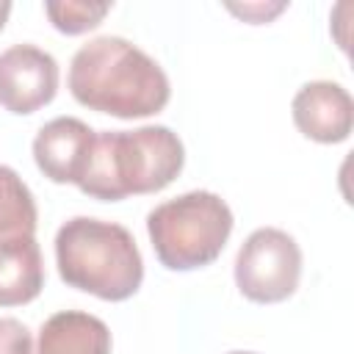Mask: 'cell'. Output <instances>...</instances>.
Masks as SVG:
<instances>
[{
  "label": "cell",
  "instance_id": "1",
  "mask_svg": "<svg viewBox=\"0 0 354 354\" xmlns=\"http://www.w3.org/2000/svg\"><path fill=\"white\" fill-rule=\"evenodd\" d=\"M72 97L116 119H144L166 108L171 86L155 58L122 36H97L69 64Z\"/></svg>",
  "mask_w": 354,
  "mask_h": 354
},
{
  "label": "cell",
  "instance_id": "2",
  "mask_svg": "<svg viewBox=\"0 0 354 354\" xmlns=\"http://www.w3.org/2000/svg\"><path fill=\"white\" fill-rule=\"evenodd\" d=\"M185 163L180 136L166 124L100 130L77 188L100 202L163 191Z\"/></svg>",
  "mask_w": 354,
  "mask_h": 354
},
{
  "label": "cell",
  "instance_id": "3",
  "mask_svg": "<svg viewBox=\"0 0 354 354\" xmlns=\"http://www.w3.org/2000/svg\"><path fill=\"white\" fill-rule=\"evenodd\" d=\"M58 274L69 288L102 301L130 299L144 279V260L136 238L116 221L75 216L55 232Z\"/></svg>",
  "mask_w": 354,
  "mask_h": 354
},
{
  "label": "cell",
  "instance_id": "4",
  "mask_svg": "<svg viewBox=\"0 0 354 354\" xmlns=\"http://www.w3.org/2000/svg\"><path fill=\"white\" fill-rule=\"evenodd\" d=\"M232 210L213 191H188L147 213V235L169 271L210 266L232 232Z\"/></svg>",
  "mask_w": 354,
  "mask_h": 354
},
{
  "label": "cell",
  "instance_id": "5",
  "mask_svg": "<svg viewBox=\"0 0 354 354\" xmlns=\"http://www.w3.org/2000/svg\"><path fill=\"white\" fill-rule=\"evenodd\" d=\"M301 279V249L277 227L254 230L235 254V285L257 304H277L296 293Z\"/></svg>",
  "mask_w": 354,
  "mask_h": 354
},
{
  "label": "cell",
  "instance_id": "6",
  "mask_svg": "<svg viewBox=\"0 0 354 354\" xmlns=\"http://www.w3.org/2000/svg\"><path fill=\"white\" fill-rule=\"evenodd\" d=\"M58 91V61L36 44H11L0 53V105L28 116Z\"/></svg>",
  "mask_w": 354,
  "mask_h": 354
},
{
  "label": "cell",
  "instance_id": "7",
  "mask_svg": "<svg viewBox=\"0 0 354 354\" xmlns=\"http://www.w3.org/2000/svg\"><path fill=\"white\" fill-rule=\"evenodd\" d=\"M293 122L301 136L318 144H340L354 124V102L348 88L335 80L304 83L290 102Z\"/></svg>",
  "mask_w": 354,
  "mask_h": 354
},
{
  "label": "cell",
  "instance_id": "8",
  "mask_svg": "<svg viewBox=\"0 0 354 354\" xmlns=\"http://www.w3.org/2000/svg\"><path fill=\"white\" fill-rule=\"evenodd\" d=\"M94 130L75 116H58L47 122L33 138V160L39 171L53 183L80 180L94 147Z\"/></svg>",
  "mask_w": 354,
  "mask_h": 354
},
{
  "label": "cell",
  "instance_id": "9",
  "mask_svg": "<svg viewBox=\"0 0 354 354\" xmlns=\"http://www.w3.org/2000/svg\"><path fill=\"white\" fill-rule=\"evenodd\" d=\"M36 354H111V329L91 313L64 310L41 324Z\"/></svg>",
  "mask_w": 354,
  "mask_h": 354
},
{
  "label": "cell",
  "instance_id": "10",
  "mask_svg": "<svg viewBox=\"0 0 354 354\" xmlns=\"http://www.w3.org/2000/svg\"><path fill=\"white\" fill-rule=\"evenodd\" d=\"M44 288V263L36 235L0 241V307L33 301Z\"/></svg>",
  "mask_w": 354,
  "mask_h": 354
},
{
  "label": "cell",
  "instance_id": "11",
  "mask_svg": "<svg viewBox=\"0 0 354 354\" xmlns=\"http://www.w3.org/2000/svg\"><path fill=\"white\" fill-rule=\"evenodd\" d=\"M39 221L36 199L22 177L0 163V241L33 235Z\"/></svg>",
  "mask_w": 354,
  "mask_h": 354
},
{
  "label": "cell",
  "instance_id": "12",
  "mask_svg": "<svg viewBox=\"0 0 354 354\" xmlns=\"http://www.w3.org/2000/svg\"><path fill=\"white\" fill-rule=\"evenodd\" d=\"M108 11H111V3H86V0L44 3V14L50 17L53 28L66 36H77L97 28Z\"/></svg>",
  "mask_w": 354,
  "mask_h": 354
},
{
  "label": "cell",
  "instance_id": "13",
  "mask_svg": "<svg viewBox=\"0 0 354 354\" xmlns=\"http://www.w3.org/2000/svg\"><path fill=\"white\" fill-rule=\"evenodd\" d=\"M0 354H33V337L22 321L0 318Z\"/></svg>",
  "mask_w": 354,
  "mask_h": 354
},
{
  "label": "cell",
  "instance_id": "14",
  "mask_svg": "<svg viewBox=\"0 0 354 354\" xmlns=\"http://www.w3.org/2000/svg\"><path fill=\"white\" fill-rule=\"evenodd\" d=\"M285 6L279 3V6H274V8H266V6H243V8H238V6H230V11L232 14H241L243 19H252L254 25L257 22H266L268 17H274V14H279Z\"/></svg>",
  "mask_w": 354,
  "mask_h": 354
},
{
  "label": "cell",
  "instance_id": "15",
  "mask_svg": "<svg viewBox=\"0 0 354 354\" xmlns=\"http://www.w3.org/2000/svg\"><path fill=\"white\" fill-rule=\"evenodd\" d=\"M8 14H11V3H8V0H0V30H3V25H6Z\"/></svg>",
  "mask_w": 354,
  "mask_h": 354
},
{
  "label": "cell",
  "instance_id": "16",
  "mask_svg": "<svg viewBox=\"0 0 354 354\" xmlns=\"http://www.w3.org/2000/svg\"><path fill=\"white\" fill-rule=\"evenodd\" d=\"M227 354H254V351H227Z\"/></svg>",
  "mask_w": 354,
  "mask_h": 354
}]
</instances>
